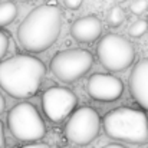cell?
<instances>
[{
    "label": "cell",
    "mask_w": 148,
    "mask_h": 148,
    "mask_svg": "<svg viewBox=\"0 0 148 148\" xmlns=\"http://www.w3.org/2000/svg\"><path fill=\"white\" fill-rule=\"evenodd\" d=\"M148 30V22L145 19H138L137 22H134L130 29H128V35L131 38H141L143 35H145Z\"/></svg>",
    "instance_id": "obj_14"
},
{
    "label": "cell",
    "mask_w": 148,
    "mask_h": 148,
    "mask_svg": "<svg viewBox=\"0 0 148 148\" xmlns=\"http://www.w3.org/2000/svg\"><path fill=\"white\" fill-rule=\"evenodd\" d=\"M97 55L101 65L111 72H122L128 69L135 59L132 43L116 33L102 36L97 46Z\"/></svg>",
    "instance_id": "obj_5"
},
{
    "label": "cell",
    "mask_w": 148,
    "mask_h": 148,
    "mask_svg": "<svg viewBox=\"0 0 148 148\" xmlns=\"http://www.w3.org/2000/svg\"><path fill=\"white\" fill-rule=\"evenodd\" d=\"M94 65V55L86 49H66L58 52L50 60V71L65 84L82 78Z\"/></svg>",
    "instance_id": "obj_6"
},
{
    "label": "cell",
    "mask_w": 148,
    "mask_h": 148,
    "mask_svg": "<svg viewBox=\"0 0 148 148\" xmlns=\"http://www.w3.org/2000/svg\"><path fill=\"white\" fill-rule=\"evenodd\" d=\"M14 1H22V3H26V1H30V0H14Z\"/></svg>",
    "instance_id": "obj_23"
},
{
    "label": "cell",
    "mask_w": 148,
    "mask_h": 148,
    "mask_svg": "<svg viewBox=\"0 0 148 148\" xmlns=\"http://www.w3.org/2000/svg\"><path fill=\"white\" fill-rule=\"evenodd\" d=\"M7 49H9V36H7V33L0 30V60L7 53Z\"/></svg>",
    "instance_id": "obj_16"
},
{
    "label": "cell",
    "mask_w": 148,
    "mask_h": 148,
    "mask_svg": "<svg viewBox=\"0 0 148 148\" xmlns=\"http://www.w3.org/2000/svg\"><path fill=\"white\" fill-rule=\"evenodd\" d=\"M46 75L45 63L32 55L19 53L0 62V88L12 98L33 97Z\"/></svg>",
    "instance_id": "obj_1"
},
{
    "label": "cell",
    "mask_w": 148,
    "mask_h": 148,
    "mask_svg": "<svg viewBox=\"0 0 148 148\" xmlns=\"http://www.w3.org/2000/svg\"><path fill=\"white\" fill-rule=\"evenodd\" d=\"M19 148H50L46 143H29L27 145H23V147Z\"/></svg>",
    "instance_id": "obj_18"
},
{
    "label": "cell",
    "mask_w": 148,
    "mask_h": 148,
    "mask_svg": "<svg viewBox=\"0 0 148 148\" xmlns=\"http://www.w3.org/2000/svg\"><path fill=\"white\" fill-rule=\"evenodd\" d=\"M7 127L12 135L23 143H38L46 135V124L33 103L20 102L7 114Z\"/></svg>",
    "instance_id": "obj_4"
},
{
    "label": "cell",
    "mask_w": 148,
    "mask_h": 148,
    "mask_svg": "<svg viewBox=\"0 0 148 148\" xmlns=\"http://www.w3.org/2000/svg\"><path fill=\"white\" fill-rule=\"evenodd\" d=\"M101 122L105 134L112 140L135 145L148 143V116L144 111L119 106L108 111Z\"/></svg>",
    "instance_id": "obj_3"
},
{
    "label": "cell",
    "mask_w": 148,
    "mask_h": 148,
    "mask_svg": "<svg viewBox=\"0 0 148 148\" xmlns=\"http://www.w3.org/2000/svg\"><path fill=\"white\" fill-rule=\"evenodd\" d=\"M102 33V22L101 19L89 14L76 19L71 26V35L75 40L81 43H92Z\"/></svg>",
    "instance_id": "obj_11"
},
{
    "label": "cell",
    "mask_w": 148,
    "mask_h": 148,
    "mask_svg": "<svg viewBox=\"0 0 148 148\" xmlns=\"http://www.w3.org/2000/svg\"><path fill=\"white\" fill-rule=\"evenodd\" d=\"M114 1H116V3H124V1H127V0H114Z\"/></svg>",
    "instance_id": "obj_22"
},
{
    "label": "cell",
    "mask_w": 148,
    "mask_h": 148,
    "mask_svg": "<svg viewBox=\"0 0 148 148\" xmlns=\"http://www.w3.org/2000/svg\"><path fill=\"white\" fill-rule=\"evenodd\" d=\"M125 20V13L121 6H112L106 13V23L111 27H119Z\"/></svg>",
    "instance_id": "obj_13"
},
{
    "label": "cell",
    "mask_w": 148,
    "mask_h": 148,
    "mask_svg": "<svg viewBox=\"0 0 148 148\" xmlns=\"http://www.w3.org/2000/svg\"><path fill=\"white\" fill-rule=\"evenodd\" d=\"M103 148H127V147H125V145H122V144H118V143H112V144L105 145Z\"/></svg>",
    "instance_id": "obj_20"
},
{
    "label": "cell",
    "mask_w": 148,
    "mask_h": 148,
    "mask_svg": "<svg viewBox=\"0 0 148 148\" xmlns=\"http://www.w3.org/2000/svg\"><path fill=\"white\" fill-rule=\"evenodd\" d=\"M4 108H6V102H4V98H3V95L0 94V114L4 111Z\"/></svg>",
    "instance_id": "obj_21"
},
{
    "label": "cell",
    "mask_w": 148,
    "mask_h": 148,
    "mask_svg": "<svg viewBox=\"0 0 148 148\" xmlns=\"http://www.w3.org/2000/svg\"><path fill=\"white\" fill-rule=\"evenodd\" d=\"M6 147V138H4V127L3 122L0 121V148Z\"/></svg>",
    "instance_id": "obj_19"
},
{
    "label": "cell",
    "mask_w": 148,
    "mask_h": 148,
    "mask_svg": "<svg viewBox=\"0 0 148 148\" xmlns=\"http://www.w3.org/2000/svg\"><path fill=\"white\" fill-rule=\"evenodd\" d=\"M102 122L99 114L91 106H81L72 112L66 125H65V137L68 141L76 145H88L101 132Z\"/></svg>",
    "instance_id": "obj_7"
},
{
    "label": "cell",
    "mask_w": 148,
    "mask_h": 148,
    "mask_svg": "<svg viewBox=\"0 0 148 148\" xmlns=\"http://www.w3.org/2000/svg\"><path fill=\"white\" fill-rule=\"evenodd\" d=\"M88 95L99 102H114L122 97L124 84L111 73H94L86 82Z\"/></svg>",
    "instance_id": "obj_9"
},
{
    "label": "cell",
    "mask_w": 148,
    "mask_h": 148,
    "mask_svg": "<svg viewBox=\"0 0 148 148\" xmlns=\"http://www.w3.org/2000/svg\"><path fill=\"white\" fill-rule=\"evenodd\" d=\"M17 16V6L14 1H1L0 3V27L10 25Z\"/></svg>",
    "instance_id": "obj_12"
},
{
    "label": "cell",
    "mask_w": 148,
    "mask_h": 148,
    "mask_svg": "<svg viewBox=\"0 0 148 148\" xmlns=\"http://www.w3.org/2000/svg\"><path fill=\"white\" fill-rule=\"evenodd\" d=\"M82 1L84 0H63V4L71 10H78L82 6Z\"/></svg>",
    "instance_id": "obj_17"
},
{
    "label": "cell",
    "mask_w": 148,
    "mask_h": 148,
    "mask_svg": "<svg viewBox=\"0 0 148 148\" xmlns=\"http://www.w3.org/2000/svg\"><path fill=\"white\" fill-rule=\"evenodd\" d=\"M147 9H148L147 0H134V1L130 4V10H131V13H134V14H137V16L143 14Z\"/></svg>",
    "instance_id": "obj_15"
},
{
    "label": "cell",
    "mask_w": 148,
    "mask_h": 148,
    "mask_svg": "<svg viewBox=\"0 0 148 148\" xmlns=\"http://www.w3.org/2000/svg\"><path fill=\"white\" fill-rule=\"evenodd\" d=\"M60 148H75V147H71V145H65V147H60Z\"/></svg>",
    "instance_id": "obj_24"
},
{
    "label": "cell",
    "mask_w": 148,
    "mask_h": 148,
    "mask_svg": "<svg viewBox=\"0 0 148 148\" xmlns=\"http://www.w3.org/2000/svg\"><path fill=\"white\" fill-rule=\"evenodd\" d=\"M147 43H148V35H147Z\"/></svg>",
    "instance_id": "obj_25"
},
{
    "label": "cell",
    "mask_w": 148,
    "mask_h": 148,
    "mask_svg": "<svg viewBox=\"0 0 148 148\" xmlns=\"http://www.w3.org/2000/svg\"><path fill=\"white\" fill-rule=\"evenodd\" d=\"M62 30V10L56 3L35 7L19 25L17 39L22 48L33 53L49 49Z\"/></svg>",
    "instance_id": "obj_2"
},
{
    "label": "cell",
    "mask_w": 148,
    "mask_h": 148,
    "mask_svg": "<svg viewBox=\"0 0 148 148\" xmlns=\"http://www.w3.org/2000/svg\"><path fill=\"white\" fill-rule=\"evenodd\" d=\"M128 82L131 97L141 108L148 111V58L134 66Z\"/></svg>",
    "instance_id": "obj_10"
},
{
    "label": "cell",
    "mask_w": 148,
    "mask_h": 148,
    "mask_svg": "<svg viewBox=\"0 0 148 148\" xmlns=\"http://www.w3.org/2000/svg\"><path fill=\"white\" fill-rule=\"evenodd\" d=\"M78 98L76 95L63 86H53L43 92L42 95V108L45 115L52 122H62L68 118L76 108Z\"/></svg>",
    "instance_id": "obj_8"
}]
</instances>
